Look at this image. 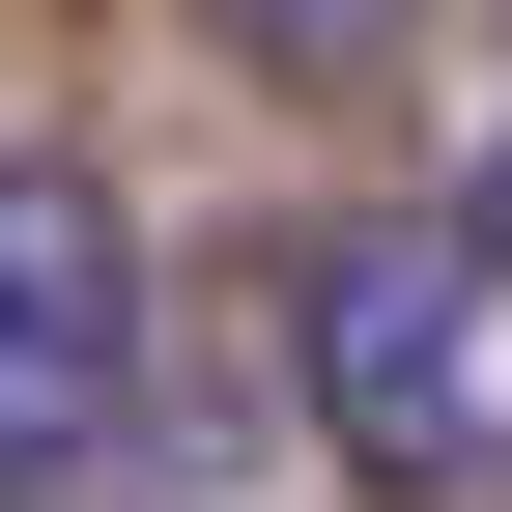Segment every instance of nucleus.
I'll list each match as a JSON object with an SVG mask.
<instances>
[{
	"mask_svg": "<svg viewBox=\"0 0 512 512\" xmlns=\"http://www.w3.org/2000/svg\"><path fill=\"white\" fill-rule=\"evenodd\" d=\"M285 342H313V427L370 484H512V256L456 200H370L285 256Z\"/></svg>",
	"mask_w": 512,
	"mask_h": 512,
	"instance_id": "1",
	"label": "nucleus"
},
{
	"mask_svg": "<svg viewBox=\"0 0 512 512\" xmlns=\"http://www.w3.org/2000/svg\"><path fill=\"white\" fill-rule=\"evenodd\" d=\"M114 427H143V228L114 171L0 143V484H86Z\"/></svg>",
	"mask_w": 512,
	"mask_h": 512,
	"instance_id": "2",
	"label": "nucleus"
},
{
	"mask_svg": "<svg viewBox=\"0 0 512 512\" xmlns=\"http://www.w3.org/2000/svg\"><path fill=\"white\" fill-rule=\"evenodd\" d=\"M228 29H256V57H285V86H342V57H399V29H427V0H228Z\"/></svg>",
	"mask_w": 512,
	"mask_h": 512,
	"instance_id": "3",
	"label": "nucleus"
},
{
	"mask_svg": "<svg viewBox=\"0 0 512 512\" xmlns=\"http://www.w3.org/2000/svg\"><path fill=\"white\" fill-rule=\"evenodd\" d=\"M456 228H484V256H512V171H484V200H456Z\"/></svg>",
	"mask_w": 512,
	"mask_h": 512,
	"instance_id": "4",
	"label": "nucleus"
}]
</instances>
